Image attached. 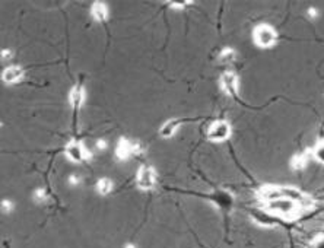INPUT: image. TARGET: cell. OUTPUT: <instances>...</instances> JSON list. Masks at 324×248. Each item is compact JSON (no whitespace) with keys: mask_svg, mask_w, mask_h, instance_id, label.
I'll return each mask as SVG.
<instances>
[{"mask_svg":"<svg viewBox=\"0 0 324 248\" xmlns=\"http://www.w3.org/2000/svg\"><path fill=\"white\" fill-rule=\"evenodd\" d=\"M265 212L270 216H278L285 220H295L299 218L302 207L288 197H280L276 200L265 202Z\"/></svg>","mask_w":324,"mask_h":248,"instance_id":"obj_1","label":"cell"},{"mask_svg":"<svg viewBox=\"0 0 324 248\" xmlns=\"http://www.w3.org/2000/svg\"><path fill=\"white\" fill-rule=\"evenodd\" d=\"M253 41L259 48H272L278 43V31L269 24H260L253 31Z\"/></svg>","mask_w":324,"mask_h":248,"instance_id":"obj_2","label":"cell"},{"mask_svg":"<svg viewBox=\"0 0 324 248\" xmlns=\"http://www.w3.org/2000/svg\"><path fill=\"white\" fill-rule=\"evenodd\" d=\"M232 133V127L229 124V121L226 120H215L209 124L206 131L207 140L213 142V143H222L225 140H228L231 137Z\"/></svg>","mask_w":324,"mask_h":248,"instance_id":"obj_3","label":"cell"},{"mask_svg":"<svg viewBox=\"0 0 324 248\" xmlns=\"http://www.w3.org/2000/svg\"><path fill=\"white\" fill-rule=\"evenodd\" d=\"M140 150H142L140 143H137L134 140H130L127 137H120L117 145H116L114 155H116V158L118 160H127L133 158L134 155H139Z\"/></svg>","mask_w":324,"mask_h":248,"instance_id":"obj_4","label":"cell"},{"mask_svg":"<svg viewBox=\"0 0 324 248\" xmlns=\"http://www.w3.org/2000/svg\"><path fill=\"white\" fill-rule=\"evenodd\" d=\"M136 186L137 189L149 191L156 186V171L150 165H142L136 174Z\"/></svg>","mask_w":324,"mask_h":248,"instance_id":"obj_5","label":"cell"},{"mask_svg":"<svg viewBox=\"0 0 324 248\" xmlns=\"http://www.w3.org/2000/svg\"><path fill=\"white\" fill-rule=\"evenodd\" d=\"M64 153H66V158L70 162H74V163H80V162L89 159L92 156V153L85 147V145L82 142H77V140H70L66 145Z\"/></svg>","mask_w":324,"mask_h":248,"instance_id":"obj_6","label":"cell"},{"mask_svg":"<svg viewBox=\"0 0 324 248\" xmlns=\"http://www.w3.org/2000/svg\"><path fill=\"white\" fill-rule=\"evenodd\" d=\"M219 85L221 89L231 98H235L239 92V77L236 76L235 72H228L222 73L221 79H219Z\"/></svg>","mask_w":324,"mask_h":248,"instance_id":"obj_7","label":"cell"},{"mask_svg":"<svg viewBox=\"0 0 324 248\" xmlns=\"http://www.w3.org/2000/svg\"><path fill=\"white\" fill-rule=\"evenodd\" d=\"M24 76H25V70L19 64H9L2 72V80L6 85H15L24 79Z\"/></svg>","mask_w":324,"mask_h":248,"instance_id":"obj_8","label":"cell"},{"mask_svg":"<svg viewBox=\"0 0 324 248\" xmlns=\"http://www.w3.org/2000/svg\"><path fill=\"white\" fill-rule=\"evenodd\" d=\"M87 101V89L84 85H74L69 92V102L73 107L74 110H79L84 107V104Z\"/></svg>","mask_w":324,"mask_h":248,"instance_id":"obj_9","label":"cell"},{"mask_svg":"<svg viewBox=\"0 0 324 248\" xmlns=\"http://www.w3.org/2000/svg\"><path fill=\"white\" fill-rule=\"evenodd\" d=\"M180 127H181L180 118H170V120L164 121V124L159 127V136L164 139H171L177 134Z\"/></svg>","mask_w":324,"mask_h":248,"instance_id":"obj_10","label":"cell"},{"mask_svg":"<svg viewBox=\"0 0 324 248\" xmlns=\"http://www.w3.org/2000/svg\"><path fill=\"white\" fill-rule=\"evenodd\" d=\"M91 16L97 21V22H105L110 16V11L108 6L104 2H94L91 6Z\"/></svg>","mask_w":324,"mask_h":248,"instance_id":"obj_11","label":"cell"},{"mask_svg":"<svg viewBox=\"0 0 324 248\" xmlns=\"http://www.w3.org/2000/svg\"><path fill=\"white\" fill-rule=\"evenodd\" d=\"M95 190H97V193H98L100 196H108V194L113 193V190H114V183H113L111 178L103 177V178H100V180L97 181Z\"/></svg>","mask_w":324,"mask_h":248,"instance_id":"obj_12","label":"cell"},{"mask_svg":"<svg viewBox=\"0 0 324 248\" xmlns=\"http://www.w3.org/2000/svg\"><path fill=\"white\" fill-rule=\"evenodd\" d=\"M308 162H309L308 153H305V152L296 153V155H294V156L291 158V168H292L294 171H302V170H305V168H307Z\"/></svg>","mask_w":324,"mask_h":248,"instance_id":"obj_13","label":"cell"},{"mask_svg":"<svg viewBox=\"0 0 324 248\" xmlns=\"http://www.w3.org/2000/svg\"><path fill=\"white\" fill-rule=\"evenodd\" d=\"M236 58V53L234 48H229V47H226V48H223L221 53H219V63L222 64H229V63H234Z\"/></svg>","mask_w":324,"mask_h":248,"instance_id":"obj_14","label":"cell"},{"mask_svg":"<svg viewBox=\"0 0 324 248\" xmlns=\"http://www.w3.org/2000/svg\"><path fill=\"white\" fill-rule=\"evenodd\" d=\"M31 197H32V200L37 204H44L47 203V200H48V193H47V190L43 189V187H38V189H35L32 191Z\"/></svg>","mask_w":324,"mask_h":248,"instance_id":"obj_15","label":"cell"},{"mask_svg":"<svg viewBox=\"0 0 324 248\" xmlns=\"http://www.w3.org/2000/svg\"><path fill=\"white\" fill-rule=\"evenodd\" d=\"M311 156L317 160V162L324 163V140L318 142L317 145L314 146V149H312V152H311Z\"/></svg>","mask_w":324,"mask_h":248,"instance_id":"obj_16","label":"cell"},{"mask_svg":"<svg viewBox=\"0 0 324 248\" xmlns=\"http://www.w3.org/2000/svg\"><path fill=\"white\" fill-rule=\"evenodd\" d=\"M0 210L5 215H11L15 210V203L12 200H9V199H3L2 203H0Z\"/></svg>","mask_w":324,"mask_h":248,"instance_id":"obj_17","label":"cell"},{"mask_svg":"<svg viewBox=\"0 0 324 248\" xmlns=\"http://www.w3.org/2000/svg\"><path fill=\"white\" fill-rule=\"evenodd\" d=\"M80 183H82V177L79 174H76V173L67 177V184L70 187H77V186H80Z\"/></svg>","mask_w":324,"mask_h":248,"instance_id":"obj_18","label":"cell"},{"mask_svg":"<svg viewBox=\"0 0 324 248\" xmlns=\"http://www.w3.org/2000/svg\"><path fill=\"white\" fill-rule=\"evenodd\" d=\"M12 57H14L12 50H9V48H3V50L0 51V60H2V61H11Z\"/></svg>","mask_w":324,"mask_h":248,"instance_id":"obj_19","label":"cell"},{"mask_svg":"<svg viewBox=\"0 0 324 248\" xmlns=\"http://www.w3.org/2000/svg\"><path fill=\"white\" fill-rule=\"evenodd\" d=\"M189 3H192V2H171L170 6H171V9H184Z\"/></svg>","mask_w":324,"mask_h":248,"instance_id":"obj_20","label":"cell"},{"mask_svg":"<svg viewBox=\"0 0 324 248\" xmlns=\"http://www.w3.org/2000/svg\"><path fill=\"white\" fill-rule=\"evenodd\" d=\"M95 147H97L98 150H105V149L108 147V142H107L105 139H98V140L95 142Z\"/></svg>","mask_w":324,"mask_h":248,"instance_id":"obj_21","label":"cell"},{"mask_svg":"<svg viewBox=\"0 0 324 248\" xmlns=\"http://www.w3.org/2000/svg\"><path fill=\"white\" fill-rule=\"evenodd\" d=\"M307 14H308L309 19H315V18H318V9L317 8H308V11H307Z\"/></svg>","mask_w":324,"mask_h":248,"instance_id":"obj_22","label":"cell"},{"mask_svg":"<svg viewBox=\"0 0 324 248\" xmlns=\"http://www.w3.org/2000/svg\"><path fill=\"white\" fill-rule=\"evenodd\" d=\"M312 248H324V236L317 238V239L312 242Z\"/></svg>","mask_w":324,"mask_h":248,"instance_id":"obj_23","label":"cell"},{"mask_svg":"<svg viewBox=\"0 0 324 248\" xmlns=\"http://www.w3.org/2000/svg\"><path fill=\"white\" fill-rule=\"evenodd\" d=\"M123 248H137V247H136L134 244H126Z\"/></svg>","mask_w":324,"mask_h":248,"instance_id":"obj_24","label":"cell"}]
</instances>
